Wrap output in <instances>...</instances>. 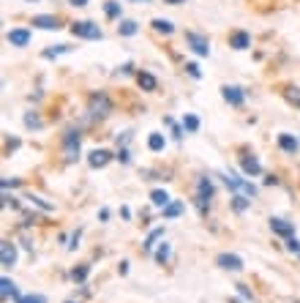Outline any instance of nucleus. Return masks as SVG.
<instances>
[{"label": "nucleus", "instance_id": "nucleus-32", "mask_svg": "<svg viewBox=\"0 0 300 303\" xmlns=\"http://www.w3.org/2000/svg\"><path fill=\"white\" fill-rule=\"evenodd\" d=\"M287 249H290L292 254H300V241H298L295 235H290V238H287Z\"/></svg>", "mask_w": 300, "mask_h": 303}, {"label": "nucleus", "instance_id": "nucleus-37", "mask_svg": "<svg viewBox=\"0 0 300 303\" xmlns=\"http://www.w3.org/2000/svg\"><path fill=\"white\" fill-rule=\"evenodd\" d=\"M238 293L243 295V298H249V301H251V293H249V287H243V284H238Z\"/></svg>", "mask_w": 300, "mask_h": 303}, {"label": "nucleus", "instance_id": "nucleus-30", "mask_svg": "<svg viewBox=\"0 0 300 303\" xmlns=\"http://www.w3.org/2000/svg\"><path fill=\"white\" fill-rule=\"evenodd\" d=\"M158 238H164V227H158V230H153V232L148 235V241H145V249H148V252L153 249V243L158 241Z\"/></svg>", "mask_w": 300, "mask_h": 303}, {"label": "nucleus", "instance_id": "nucleus-33", "mask_svg": "<svg viewBox=\"0 0 300 303\" xmlns=\"http://www.w3.org/2000/svg\"><path fill=\"white\" fill-rule=\"evenodd\" d=\"M186 71L191 74L194 79H199V77H202V71H199V66H197V63H186Z\"/></svg>", "mask_w": 300, "mask_h": 303}, {"label": "nucleus", "instance_id": "nucleus-24", "mask_svg": "<svg viewBox=\"0 0 300 303\" xmlns=\"http://www.w3.org/2000/svg\"><path fill=\"white\" fill-rule=\"evenodd\" d=\"M180 213H183V202H169V205L164 208L166 219H175V216H180Z\"/></svg>", "mask_w": 300, "mask_h": 303}, {"label": "nucleus", "instance_id": "nucleus-9", "mask_svg": "<svg viewBox=\"0 0 300 303\" xmlns=\"http://www.w3.org/2000/svg\"><path fill=\"white\" fill-rule=\"evenodd\" d=\"M14 262H16V246L11 241H3V243H0V265L11 268Z\"/></svg>", "mask_w": 300, "mask_h": 303}, {"label": "nucleus", "instance_id": "nucleus-20", "mask_svg": "<svg viewBox=\"0 0 300 303\" xmlns=\"http://www.w3.org/2000/svg\"><path fill=\"white\" fill-rule=\"evenodd\" d=\"M137 30H140V25H137L134 19H123V22L118 25V33H120V36H134Z\"/></svg>", "mask_w": 300, "mask_h": 303}, {"label": "nucleus", "instance_id": "nucleus-31", "mask_svg": "<svg viewBox=\"0 0 300 303\" xmlns=\"http://www.w3.org/2000/svg\"><path fill=\"white\" fill-rule=\"evenodd\" d=\"M169 252H172L169 243H161L158 252H155V260H158V262H166V260H169Z\"/></svg>", "mask_w": 300, "mask_h": 303}, {"label": "nucleus", "instance_id": "nucleus-12", "mask_svg": "<svg viewBox=\"0 0 300 303\" xmlns=\"http://www.w3.org/2000/svg\"><path fill=\"white\" fill-rule=\"evenodd\" d=\"M5 38H8L11 46H27V44H30V30H25V27H16V30H11Z\"/></svg>", "mask_w": 300, "mask_h": 303}, {"label": "nucleus", "instance_id": "nucleus-19", "mask_svg": "<svg viewBox=\"0 0 300 303\" xmlns=\"http://www.w3.org/2000/svg\"><path fill=\"white\" fill-rule=\"evenodd\" d=\"M153 30L164 33V36H172V33H175V25H172L169 19H153Z\"/></svg>", "mask_w": 300, "mask_h": 303}, {"label": "nucleus", "instance_id": "nucleus-26", "mask_svg": "<svg viewBox=\"0 0 300 303\" xmlns=\"http://www.w3.org/2000/svg\"><path fill=\"white\" fill-rule=\"evenodd\" d=\"M183 129L186 131H199V118L197 115H186V118H183Z\"/></svg>", "mask_w": 300, "mask_h": 303}, {"label": "nucleus", "instance_id": "nucleus-11", "mask_svg": "<svg viewBox=\"0 0 300 303\" xmlns=\"http://www.w3.org/2000/svg\"><path fill=\"white\" fill-rule=\"evenodd\" d=\"M229 46H232V49H238V52L249 49V46H251V36L246 30H235L232 36H229Z\"/></svg>", "mask_w": 300, "mask_h": 303}, {"label": "nucleus", "instance_id": "nucleus-3", "mask_svg": "<svg viewBox=\"0 0 300 303\" xmlns=\"http://www.w3.org/2000/svg\"><path fill=\"white\" fill-rule=\"evenodd\" d=\"M79 145H82V134H79V129H68L66 137H63V150H66L68 161L79 159Z\"/></svg>", "mask_w": 300, "mask_h": 303}, {"label": "nucleus", "instance_id": "nucleus-42", "mask_svg": "<svg viewBox=\"0 0 300 303\" xmlns=\"http://www.w3.org/2000/svg\"><path fill=\"white\" fill-rule=\"evenodd\" d=\"M140 3H150V0H140Z\"/></svg>", "mask_w": 300, "mask_h": 303}, {"label": "nucleus", "instance_id": "nucleus-39", "mask_svg": "<svg viewBox=\"0 0 300 303\" xmlns=\"http://www.w3.org/2000/svg\"><path fill=\"white\" fill-rule=\"evenodd\" d=\"M290 98H292V101H295L298 107H300V90H292V93H290Z\"/></svg>", "mask_w": 300, "mask_h": 303}, {"label": "nucleus", "instance_id": "nucleus-27", "mask_svg": "<svg viewBox=\"0 0 300 303\" xmlns=\"http://www.w3.org/2000/svg\"><path fill=\"white\" fill-rule=\"evenodd\" d=\"M88 273H90V265H79V268H74V271H71V279H74V282H85Z\"/></svg>", "mask_w": 300, "mask_h": 303}, {"label": "nucleus", "instance_id": "nucleus-15", "mask_svg": "<svg viewBox=\"0 0 300 303\" xmlns=\"http://www.w3.org/2000/svg\"><path fill=\"white\" fill-rule=\"evenodd\" d=\"M0 295H3V301L16 298V295H19V293H16V284L11 282L8 276H3V279H0Z\"/></svg>", "mask_w": 300, "mask_h": 303}, {"label": "nucleus", "instance_id": "nucleus-10", "mask_svg": "<svg viewBox=\"0 0 300 303\" xmlns=\"http://www.w3.org/2000/svg\"><path fill=\"white\" fill-rule=\"evenodd\" d=\"M216 262L224 268V271H235V273H238V271H243V260H240L238 254H218V257H216Z\"/></svg>", "mask_w": 300, "mask_h": 303}, {"label": "nucleus", "instance_id": "nucleus-18", "mask_svg": "<svg viewBox=\"0 0 300 303\" xmlns=\"http://www.w3.org/2000/svg\"><path fill=\"white\" fill-rule=\"evenodd\" d=\"M104 14H107L109 19H120V14H123V5H120L118 0H107V3H104Z\"/></svg>", "mask_w": 300, "mask_h": 303}, {"label": "nucleus", "instance_id": "nucleus-6", "mask_svg": "<svg viewBox=\"0 0 300 303\" xmlns=\"http://www.w3.org/2000/svg\"><path fill=\"white\" fill-rule=\"evenodd\" d=\"M71 33L79 38H90V41H96V38H101V27L96 25V22H74L71 25Z\"/></svg>", "mask_w": 300, "mask_h": 303}, {"label": "nucleus", "instance_id": "nucleus-5", "mask_svg": "<svg viewBox=\"0 0 300 303\" xmlns=\"http://www.w3.org/2000/svg\"><path fill=\"white\" fill-rule=\"evenodd\" d=\"M210 200H213V183H210V178H202L197 180V202H199V211L205 213L207 208H210Z\"/></svg>", "mask_w": 300, "mask_h": 303}, {"label": "nucleus", "instance_id": "nucleus-17", "mask_svg": "<svg viewBox=\"0 0 300 303\" xmlns=\"http://www.w3.org/2000/svg\"><path fill=\"white\" fill-rule=\"evenodd\" d=\"M279 148L287 153H298V139L292 134H279Z\"/></svg>", "mask_w": 300, "mask_h": 303}, {"label": "nucleus", "instance_id": "nucleus-4", "mask_svg": "<svg viewBox=\"0 0 300 303\" xmlns=\"http://www.w3.org/2000/svg\"><path fill=\"white\" fill-rule=\"evenodd\" d=\"M186 44H188V49H191L194 55H199V57L210 55V41H207L202 33H191V30H188L186 33Z\"/></svg>", "mask_w": 300, "mask_h": 303}, {"label": "nucleus", "instance_id": "nucleus-21", "mask_svg": "<svg viewBox=\"0 0 300 303\" xmlns=\"http://www.w3.org/2000/svg\"><path fill=\"white\" fill-rule=\"evenodd\" d=\"M164 145H166L164 134H150V137H148V148L155 150V153H158V150H164Z\"/></svg>", "mask_w": 300, "mask_h": 303}, {"label": "nucleus", "instance_id": "nucleus-41", "mask_svg": "<svg viewBox=\"0 0 300 303\" xmlns=\"http://www.w3.org/2000/svg\"><path fill=\"white\" fill-rule=\"evenodd\" d=\"M164 3H169V5H180V3H186V0H164Z\"/></svg>", "mask_w": 300, "mask_h": 303}, {"label": "nucleus", "instance_id": "nucleus-14", "mask_svg": "<svg viewBox=\"0 0 300 303\" xmlns=\"http://www.w3.org/2000/svg\"><path fill=\"white\" fill-rule=\"evenodd\" d=\"M33 25L41 27V30H57V27H60V19H57V16L41 14V16H33Z\"/></svg>", "mask_w": 300, "mask_h": 303}, {"label": "nucleus", "instance_id": "nucleus-8", "mask_svg": "<svg viewBox=\"0 0 300 303\" xmlns=\"http://www.w3.org/2000/svg\"><path fill=\"white\" fill-rule=\"evenodd\" d=\"M270 230H273L276 235H281V238L295 235V224H292V221H287V219H279V216L270 219Z\"/></svg>", "mask_w": 300, "mask_h": 303}, {"label": "nucleus", "instance_id": "nucleus-36", "mask_svg": "<svg viewBox=\"0 0 300 303\" xmlns=\"http://www.w3.org/2000/svg\"><path fill=\"white\" fill-rule=\"evenodd\" d=\"M68 3H71V5H74V8H85V5H88V3H90V0H68Z\"/></svg>", "mask_w": 300, "mask_h": 303}, {"label": "nucleus", "instance_id": "nucleus-2", "mask_svg": "<svg viewBox=\"0 0 300 303\" xmlns=\"http://www.w3.org/2000/svg\"><path fill=\"white\" fill-rule=\"evenodd\" d=\"M88 112L93 115V118H107L109 112H112V101H109V96H104V93H93L88 101Z\"/></svg>", "mask_w": 300, "mask_h": 303}, {"label": "nucleus", "instance_id": "nucleus-25", "mask_svg": "<svg viewBox=\"0 0 300 303\" xmlns=\"http://www.w3.org/2000/svg\"><path fill=\"white\" fill-rule=\"evenodd\" d=\"M63 52H71V46L68 44H57V46H52V49H44V57H57V55H63Z\"/></svg>", "mask_w": 300, "mask_h": 303}, {"label": "nucleus", "instance_id": "nucleus-29", "mask_svg": "<svg viewBox=\"0 0 300 303\" xmlns=\"http://www.w3.org/2000/svg\"><path fill=\"white\" fill-rule=\"evenodd\" d=\"M25 126H27V129H41L44 123H41V118H38L36 112H27L25 115Z\"/></svg>", "mask_w": 300, "mask_h": 303}, {"label": "nucleus", "instance_id": "nucleus-43", "mask_svg": "<svg viewBox=\"0 0 300 303\" xmlns=\"http://www.w3.org/2000/svg\"><path fill=\"white\" fill-rule=\"evenodd\" d=\"M27 3H36V0H27Z\"/></svg>", "mask_w": 300, "mask_h": 303}, {"label": "nucleus", "instance_id": "nucleus-44", "mask_svg": "<svg viewBox=\"0 0 300 303\" xmlns=\"http://www.w3.org/2000/svg\"><path fill=\"white\" fill-rule=\"evenodd\" d=\"M68 303H74V301H68Z\"/></svg>", "mask_w": 300, "mask_h": 303}, {"label": "nucleus", "instance_id": "nucleus-13", "mask_svg": "<svg viewBox=\"0 0 300 303\" xmlns=\"http://www.w3.org/2000/svg\"><path fill=\"white\" fill-rule=\"evenodd\" d=\"M109 159H112V156H109V150H93V153L88 156V164L93 167V170H101V167L109 164Z\"/></svg>", "mask_w": 300, "mask_h": 303}, {"label": "nucleus", "instance_id": "nucleus-35", "mask_svg": "<svg viewBox=\"0 0 300 303\" xmlns=\"http://www.w3.org/2000/svg\"><path fill=\"white\" fill-rule=\"evenodd\" d=\"M30 202H36L38 208H44V211H52V205H49V202H44L41 197H30Z\"/></svg>", "mask_w": 300, "mask_h": 303}, {"label": "nucleus", "instance_id": "nucleus-34", "mask_svg": "<svg viewBox=\"0 0 300 303\" xmlns=\"http://www.w3.org/2000/svg\"><path fill=\"white\" fill-rule=\"evenodd\" d=\"M115 159H118V161H123V164H129V161H131V153H129V150H126V148H120Z\"/></svg>", "mask_w": 300, "mask_h": 303}, {"label": "nucleus", "instance_id": "nucleus-1", "mask_svg": "<svg viewBox=\"0 0 300 303\" xmlns=\"http://www.w3.org/2000/svg\"><path fill=\"white\" fill-rule=\"evenodd\" d=\"M221 178H224V183H227L229 189L235 191V194H243V197H249V200H254V197H257V186H254L251 180L240 178V175H235V172H224Z\"/></svg>", "mask_w": 300, "mask_h": 303}, {"label": "nucleus", "instance_id": "nucleus-40", "mask_svg": "<svg viewBox=\"0 0 300 303\" xmlns=\"http://www.w3.org/2000/svg\"><path fill=\"white\" fill-rule=\"evenodd\" d=\"M265 183H268V186H276V183H279V178H276V175H268V178H265Z\"/></svg>", "mask_w": 300, "mask_h": 303}, {"label": "nucleus", "instance_id": "nucleus-7", "mask_svg": "<svg viewBox=\"0 0 300 303\" xmlns=\"http://www.w3.org/2000/svg\"><path fill=\"white\" fill-rule=\"evenodd\" d=\"M221 96H224V101L232 104V107H243V101H246V93L240 90V87H235V85H224Z\"/></svg>", "mask_w": 300, "mask_h": 303}, {"label": "nucleus", "instance_id": "nucleus-23", "mask_svg": "<svg viewBox=\"0 0 300 303\" xmlns=\"http://www.w3.org/2000/svg\"><path fill=\"white\" fill-rule=\"evenodd\" d=\"M243 172H246V175H251V178H254V175H259V172H262V167H259V161L251 156V159H243Z\"/></svg>", "mask_w": 300, "mask_h": 303}, {"label": "nucleus", "instance_id": "nucleus-38", "mask_svg": "<svg viewBox=\"0 0 300 303\" xmlns=\"http://www.w3.org/2000/svg\"><path fill=\"white\" fill-rule=\"evenodd\" d=\"M77 243H79V230L71 235V243H68V249H77Z\"/></svg>", "mask_w": 300, "mask_h": 303}, {"label": "nucleus", "instance_id": "nucleus-16", "mask_svg": "<svg viewBox=\"0 0 300 303\" xmlns=\"http://www.w3.org/2000/svg\"><path fill=\"white\" fill-rule=\"evenodd\" d=\"M137 82H140V87H142V90H148V93H153L155 87H158L155 77H153V74H148V71H140V74H137Z\"/></svg>", "mask_w": 300, "mask_h": 303}, {"label": "nucleus", "instance_id": "nucleus-22", "mask_svg": "<svg viewBox=\"0 0 300 303\" xmlns=\"http://www.w3.org/2000/svg\"><path fill=\"white\" fill-rule=\"evenodd\" d=\"M150 200H153V205H158V208H166V205H169V194H166L164 189H155L153 194H150Z\"/></svg>", "mask_w": 300, "mask_h": 303}, {"label": "nucleus", "instance_id": "nucleus-28", "mask_svg": "<svg viewBox=\"0 0 300 303\" xmlns=\"http://www.w3.org/2000/svg\"><path fill=\"white\" fill-rule=\"evenodd\" d=\"M14 303H47L44 295H16Z\"/></svg>", "mask_w": 300, "mask_h": 303}]
</instances>
